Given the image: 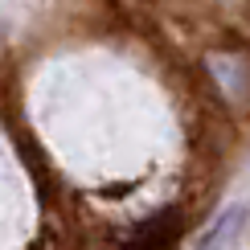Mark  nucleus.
<instances>
[{
    "mask_svg": "<svg viewBox=\"0 0 250 250\" xmlns=\"http://www.w3.org/2000/svg\"><path fill=\"white\" fill-rule=\"evenodd\" d=\"M181 234H185V213L176 209V205H168L164 213L148 217V222L127 238L123 250H176L181 246Z\"/></svg>",
    "mask_w": 250,
    "mask_h": 250,
    "instance_id": "1",
    "label": "nucleus"
},
{
    "mask_svg": "<svg viewBox=\"0 0 250 250\" xmlns=\"http://www.w3.org/2000/svg\"><path fill=\"white\" fill-rule=\"evenodd\" d=\"M246 222H250V209L242 201L226 205V209L209 222V230L197 238L193 250H238V242H242V234H246Z\"/></svg>",
    "mask_w": 250,
    "mask_h": 250,
    "instance_id": "2",
    "label": "nucleus"
}]
</instances>
